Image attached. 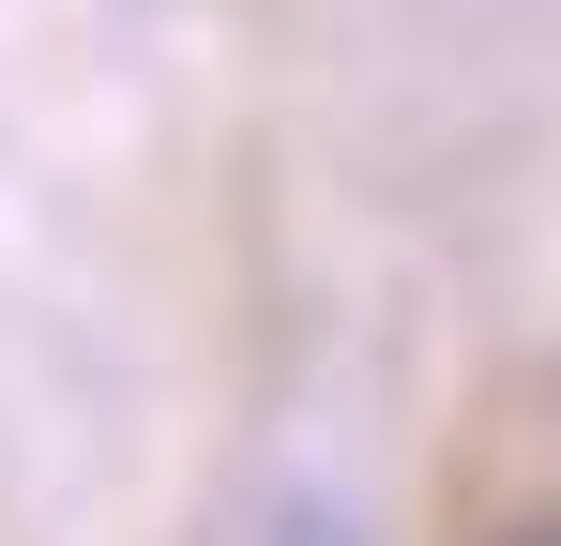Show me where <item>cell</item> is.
I'll use <instances>...</instances> for the list:
<instances>
[{
  "mask_svg": "<svg viewBox=\"0 0 561 546\" xmlns=\"http://www.w3.org/2000/svg\"><path fill=\"white\" fill-rule=\"evenodd\" d=\"M516 546H561V532H516Z\"/></svg>",
  "mask_w": 561,
  "mask_h": 546,
  "instance_id": "cell-1",
  "label": "cell"
}]
</instances>
